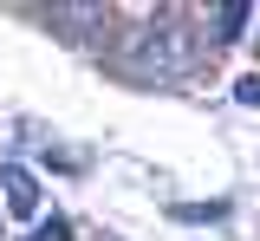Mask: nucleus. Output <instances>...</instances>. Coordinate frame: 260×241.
<instances>
[{
	"instance_id": "f03ea898",
	"label": "nucleus",
	"mask_w": 260,
	"mask_h": 241,
	"mask_svg": "<svg viewBox=\"0 0 260 241\" xmlns=\"http://www.w3.org/2000/svg\"><path fill=\"white\" fill-rule=\"evenodd\" d=\"M0 196H7V215L32 222V215H39V176H32L26 163H0Z\"/></svg>"
},
{
	"instance_id": "7ed1b4c3",
	"label": "nucleus",
	"mask_w": 260,
	"mask_h": 241,
	"mask_svg": "<svg viewBox=\"0 0 260 241\" xmlns=\"http://www.w3.org/2000/svg\"><path fill=\"white\" fill-rule=\"evenodd\" d=\"M247 26H254V7H221V13H215V39H221V46H234Z\"/></svg>"
},
{
	"instance_id": "20e7f679",
	"label": "nucleus",
	"mask_w": 260,
	"mask_h": 241,
	"mask_svg": "<svg viewBox=\"0 0 260 241\" xmlns=\"http://www.w3.org/2000/svg\"><path fill=\"white\" fill-rule=\"evenodd\" d=\"M32 241H72V222H65V215H46V222L32 228Z\"/></svg>"
},
{
	"instance_id": "39448f33",
	"label": "nucleus",
	"mask_w": 260,
	"mask_h": 241,
	"mask_svg": "<svg viewBox=\"0 0 260 241\" xmlns=\"http://www.w3.org/2000/svg\"><path fill=\"white\" fill-rule=\"evenodd\" d=\"M234 98L247 104V111H260V78H241V85H234Z\"/></svg>"
},
{
	"instance_id": "f257e3e1",
	"label": "nucleus",
	"mask_w": 260,
	"mask_h": 241,
	"mask_svg": "<svg viewBox=\"0 0 260 241\" xmlns=\"http://www.w3.org/2000/svg\"><path fill=\"white\" fill-rule=\"evenodd\" d=\"M124 66H130V78H156V85H169V78H182V72L195 66V39L182 33L176 20H150V26L124 46Z\"/></svg>"
}]
</instances>
